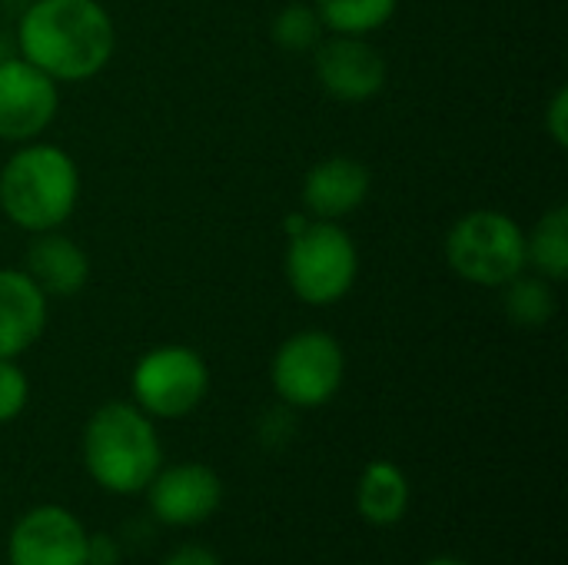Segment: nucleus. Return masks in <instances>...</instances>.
I'll use <instances>...</instances> for the list:
<instances>
[{
    "label": "nucleus",
    "instance_id": "obj_1",
    "mask_svg": "<svg viewBox=\"0 0 568 565\" xmlns=\"http://www.w3.org/2000/svg\"><path fill=\"white\" fill-rule=\"evenodd\" d=\"M17 50L57 83H83L116 53V23L100 0H33L17 20Z\"/></svg>",
    "mask_w": 568,
    "mask_h": 565
},
{
    "label": "nucleus",
    "instance_id": "obj_2",
    "mask_svg": "<svg viewBox=\"0 0 568 565\" xmlns=\"http://www.w3.org/2000/svg\"><path fill=\"white\" fill-rule=\"evenodd\" d=\"M77 203L80 167L57 143H20L0 167V213L30 236L60 230Z\"/></svg>",
    "mask_w": 568,
    "mask_h": 565
},
{
    "label": "nucleus",
    "instance_id": "obj_3",
    "mask_svg": "<svg viewBox=\"0 0 568 565\" xmlns=\"http://www.w3.org/2000/svg\"><path fill=\"white\" fill-rule=\"evenodd\" d=\"M163 466L153 420L133 400H110L83 426V470L113 496H136Z\"/></svg>",
    "mask_w": 568,
    "mask_h": 565
},
{
    "label": "nucleus",
    "instance_id": "obj_4",
    "mask_svg": "<svg viewBox=\"0 0 568 565\" xmlns=\"http://www.w3.org/2000/svg\"><path fill=\"white\" fill-rule=\"evenodd\" d=\"M446 263L473 286L503 290L529 270L526 230L506 210H469L446 233Z\"/></svg>",
    "mask_w": 568,
    "mask_h": 565
},
{
    "label": "nucleus",
    "instance_id": "obj_5",
    "mask_svg": "<svg viewBox=\"0 0 568 565\" xmlns=\"http://www.w3.org/2000/svg\"><path fill=\"white\" fill-rule=\"evenodd\" d=\"M286 283L306 306H336L359 280V250L343 223L306 220L286 243Z\"/></svg>",
    "mask_w": 568,
    "mask_h": 565
},
{
    "label": "nucleus",
    "instance_id": "obj_6",
    "mask_svg": "<svg viewBox=\"0 0 568 565\" xmlns=\"http://www.w3.org/2000/svg\"><path fill=\"white\" fill-rule=\"evenodd\" d=\"M210 393L206 360L183 343L146 350L130 373V396L150 420H183Z\"/></svg>",
    "mask_w": 568,
    "mask_h": 565
},
{
    "label": "nucleus",
    "instance_id": "obj_7",
    "mask_svg": "<svg viewBox=\"0 0 568 565\" xmlns=\"http://www.w3.org/2000/svg\"><path fill=\"white\" fill-rule=\"evenodd\" d=\"M346 380V353L326 330H300L280 343L270 363L273 393L290 410L326 406Z\"/></svg>",
    "mask_w": 568,
    "mask_h": 565
},
{
    "label": "nucleus",
    "instance_id": "obj_8",
    "mask_svg": "<svg viewBox=\"0 0 568 565\" xmlns=\"http://www.w3.org/2000/svg\"><path fill=\"white\" fill-rule=\"evenodd\" d=\"M313 73L326 97L339 103H366L383 93L389 67L369 37L329 33L313 47Z\"/></svg>",
    "mask_w": 568,
    "mask_h": 565
},
{
    "label": "nucleus",
    "instance_id": "obj_9",
    "mask_svg": "<svg viewBox=\"0 0 568 565\" xmlns=\"http://www.w3.org/2000/svg\"><path fill=\"white\" fill-rule=\"evenodd\" d=\"M60 110V83L23 57L0 60V140L30 143L40 140Z\"/></svg>",
    "mask_w": 568,
    "mask_h": 565
},
{
    "label": "nucleus",
    "instance_id": "obj_10",
    "mask_svg": "<svg viewBox=\"0 0 568 565\" xmlns=\"http://www.w3.org/2000/svg\"><path fill=\"white\" fill-rule=\"evenodd\" d=\"M87 526L63 506H33L7 539L10 565H87Z\"/></svg>",
    "mask_w": 568,
    "mask_h": 565
},
{
    "label": "nucleus",
    "instance_id": "obj_11",
    "mask_svg": "<svg viewBox=\"0 0 568 565\" xmlns=\"http://www.w3.org/2000/svg\"><path fill=\"white\" fill-rule=\"evenodd\" d=\"M153 516L166 526L190 529L216 516L223 506V480L206 463H173L160 466L143 490Z\"/></svg>",
    "mask_w": 568,
    "mask_h": 565
},
{
    "label": "nucleus",
    "instance_id": "obj_12",
    "mask_svg": "<svg viewBox=\"0 0 568 565\" xmlns=\"http://www.w3.org/2000/svg\"><path fill=\"white\" fill-rule=\"evenodd\" d=\"M373 176L366 170L363 160L336 153L320 160L316 167H310V173L303 176V206L313 220H346L349 213H356L366 196H369Z\"/></svg>",
    "mask_w": 568,
    "mask_h": 565
},
{
    "label": "nucleus",
    "instance_id": "obj_13",
    "mask_svg": "<svg viewBox=\"0 0 568 565\" xmlns=\"http://www.w3.org/2000/svg\"><path fill=\"white\" fill-rule=\"evenodd\" d=\"M20 270L40 286L47 300H73L90 283L87 250L60 230L33 233Z\"/></svg>",
    "mask_w": 568,
    "mask_h": 565
},
{
    "label": "nucleus",
    "instance_id": "obj_14",
    "mask_svg": "<svg viewBox=\"0 0 568 565\" xmlns=\"http://www.w3.org/2000/svg\"><path fill=\"white\" fill-rule=\"evenodd\" d=\"M50 300L23 273L0 266V360H20L47 330Z\"/></svg>",
    "mask_w": 568,
    "mask_h": 565
},
{
    "label": "nucleus",
    "instance_id": "obj_15",
    "mask_svg": "<svg viewBox=\"0 0 568 565\" xmlns=\"http://www.w3.org/2000/svg\"><path fill=\"white\" fill-rule=\"evenodd\" d=\"M409 500H413V486L399 463L393 460L366 463L356 483V509L369 526L389 529L403 523V516L409 513Z\"/></svg>",
    "mask_w": 568,
    "mask_h": 565
},
{
    "label": "nucleus",
    "instance_id": "obj_16",
    "mask_svg": "<svg viewBox=\"0 0 568 565\" xmlns=\"http://www.w3.org/2000/svg\"><path fill=\"white\" fill-rule=\"evenodd\" d=\"M526 263L552 280V283H562L568 276V206L566 203H556L549 206L536 226L526 233Z\"/></svg>",
    "mask_w": 568,
    "mask_h": 565
},
{
    "label": "nucleus",
    "instance_id": "obj_17",
    "mask_svg": "<svg viewBox=\"0 0 568 565\" xmlns=\"http://www.w3.org/2000/svg\"><path fill=\"white\" fill-rule=\"evenodd\" d=\"M326 27V33H353V37H369L383 30L399 0H310Z\"/></svg>",
    "mask_w": 568,
    "mask_h": 565
},
{
    "label": "nucleus",
    "instance_id": "obj_18",
    "mask_svg": "<svg viewBox=\"0 0 568 565\" xmlns=\"http://www.w3.org/2000/svg\"><path fill=\"white\" fill-rule=\"evenodd\" d=\"M503 310H506V316L516 326L539 330V326L552 323V316H556V290H552V280H546L539 273L536 276L519 273L516 280H509L503 286Z\"/></svg>",
    "mask_w": 568,
    "mask_h": 565
},
{
    "label": "nucleus",
    "instance_id": "obj_19",
    "mask_svg": "<svg viewBox=\"0 0 568 565\" xmlns=\"http://www.w3.org/2000/svg\"><path fill=\"white\" fill-rule=\"evenodd\" d=\"M273 43L290 50V53H306L313 50L323 37H326V27L316 13L313 3H286L276 17H273Z\"/></svg>",
    "mask_w": 568,
    "mask_h": 565
},
{
    "label": "nucleus",
    "instance_id": "obj_20",
    "mask_svg": "<svg viewBox=\"0 0 568 565\" xmlns=\"http://www.w3.org/2000/svg\"><path fill=\"white\" fill-rule=\"evenodd\" d=\"M30 403V380L17 360H0V426L13 423Z\"/></svg>",
    "mask_w": 568,
    "mask_h": 565
},
{
    "label": "nucleus",
    "instance_id": "obj_21",
    "mask_svg": "<svg viewBox=\"0 0 568 565\" xmlns=\"http://www.w3.org/2000/svg\"><path fill=\"white\" fill-rule=\"evenodd\" d=\"M546 133L552 137L556 147H568V90L556 87L549 103H546Z\"/></svg>",
    "mask_w": 568,
    "mask_h": 565
},
{
    "label": "nucleus",
    "instance_id": "obj_22",
    "mask_svg": "<svg viewBox=\"0 0 568 565\" xmlns=\"http://www.w3.org/2000/svg\"><path fill=\"white\" fill-rule=\"evenodd\" d=\"M120 543L106 533H90L87 539V565H120Z\"/></svg>",
    "mask_w": 568,
    "mask_h": 565
},
{
    "label": "nucleus",
    "instance_id": "obj_23",
    "mask_svg": "<svg viewBox=\"0 0 568 565\" xmlns=\"http://www.w3.org/2000/svg\"><path fill=\"white\" fill-rule=\"evenodd\" d=\"M163 565H223V559L206 546H180L163 559Z\"/></svg>",
    "mask_w": 568,
    "mask_h": 565
},
{
    "label": "nucleus",
    "instance_id": "obj_24",
    "mask_svg": "<svg viewBox=\"0 0 568 565\" xmlns=\"http://www.w3.org/2000/svg\"><path fill=\"white\" fill-rule=\"evenodd\" d=\"M423 565H473V563L456 559V556H436V559H429V563H423Z\"/></svg>",
    "mask_w": 568,
    "mask_h": 565
}]
</instances>
